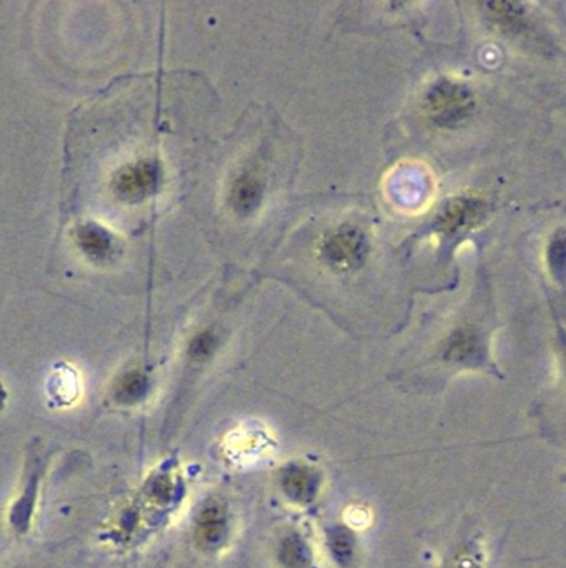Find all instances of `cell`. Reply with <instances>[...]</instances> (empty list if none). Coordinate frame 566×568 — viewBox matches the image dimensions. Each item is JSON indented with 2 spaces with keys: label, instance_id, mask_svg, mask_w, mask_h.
I'll return each mask as SVG.
<instances>
[{
  "label": "cell",
  "instance_id": "obj_5",
  "mask_svg": "<svg viewBox=\"0 0 566 568\" xmlns=\"http://www.w3.org/2000/svg\"><path fill=\"white\" fill-rule=\"evenodd\" d=\"M562 368L566 382V337H562Z\"/></svg>",
  "mask_w": 566,
  "mask_h": 568
},
{
  "label": "cell",
  "instance_id": "obj_6",
  "mask_svg": "<svg viewBox=\"0 0 566 568\" xmlns=\"http://www.w3.org/2000/svg\"><path fill=\"white\" fill-rule=\"evenodd\" d=\"M559 484H563L566 487V470L563 471L562 477H559Z\"/></svg>",
  "mask_w": 566,
  "mask_h": 568
},
{
  "label": "cell",
  "instance_id": "obj_1",
  "mask_svg": "<svg viewBox=\"0 0 566 568\" xmlns=\"http://www.w3.org/2000/svg\"><path fill=\"white\" fill-rule=\"evenodd\" d=\"M43 460L46 458H42V455L39 454L30 458L26 474H23L26 475V481H23L22 491L13 501L12 510L9 511L10 524L19 535H26L30 528L40 481H42L43 471H46V462Z\"/></svg>",
  "mask_w": 566,
  "mask_h": 568
},
{
  "label": "cell",
  "instance_id": "obj_4",
  "mask_svg": "<svg viewBox=\"0 0 566 568\" xmlns=\"http://www.w3.org/2000/svg\"><path fill=\"white\" fill-rule=\"evenodd\" d=\"M549 265H552L555 275H563L566 272V237H558L552 242L549 247Z\"/></svg>",
  "mask_w": 566,
  "mask_h": 568
},
{
  "label": "cell",
  "instance_id": "obj_2",
  "mask_svg": "<svg viewBox=\"0 0 566 568\" xmlns=\"http://www.w3.org/2000/svg\"><path fill=\"white\" fill-rule=\"evenodd\" d=\"M446 357L449 361L458 362V364L476 365L485 361L482 342L473 332H462V334L456 335L449 344Z\"/></svg>",
  "mask_w": 566,
  "mask_h": 568
},
{
  "label": "cell",
  "instance_id": "obj_3",
  "mask_svg": "<svg viewBox=\"0 0 566 568\" xmlns=\"http://www.w3.org/2000/svg\"><path fill=\"white\" fill-rule=\"evenodd\" d=\"M492 18L495 19L496 24L503 31L513 32V34H522L523 31L528 29L525 21V12L522 11V6L509 4V2H496V4H488Z\"/></svg>",
  "mask_w": 566,
  "mask_h": 568
}]
</instances>
